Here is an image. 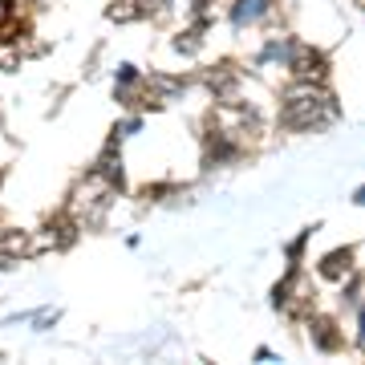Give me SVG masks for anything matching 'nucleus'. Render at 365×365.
Segmentation results:
<instances>
[{
	"mask_svg": "<svg viewBox=\"0 0 365 365\" xmlns=\"http://www.w3.org/2000/svg\"><path fill=\"white\" fill-rule=\"evenodd\" d=\"M280 118H284L288 130H317V126H329L337 118V106L329 98L325 81L297 78L280 98Z\"/></svg>",
	"mask_w": 365,
	"mask_h": 365,
	"instance_id": "1",
	"label": "nucleus"
},
{
	"mask_svg": "<svg viewBox=\"0 0 365 365\" xmlns=\"http://www.w3.org/2000/svg\"><path fill=\"white\" fill-rule=\"evenodd\" d=\"M288 69H292L297 78H304V81H325V78H329V61H325V53L313 49V45H297V53H292Z\"/></svg>",
	"mask_w": 365,
	"mask_h": 365,
	"instance_id": "2",
	"label": "nucleus"
},
{
	"mask_svg": "<svg viewBox=\"0 0 365 365\" xmlns=\"http://www.w3.org/2000/svg\"><path fill=\"white\" fill-rule=\"evenodd\" d=\"M349 260H353V248L329 252L325 260H321V276H325V280H333V284H337V280H345V276H353L357 268H353Z\"/></svg>",
	"mask_w": 365,
	"mask_h": 365,
	"instance_id": "3",
	"label": "nucleus"
},
{
	"mask_svg": "<svg viewBox=\"0 0 365 365\" xmlns=\"http://www.w3.org/2000/svg\"><path fill=\"white\" fill-rule=\"evenodd\" d=\"M272 16V0H235L232 4V25H252Z\"/></svg>",
	"mask_w": 365,
	"mask_h": 365,
	"instance_id": "4",
	"label": "nucleus"
},
{
	"mask_svg": "<svg viewBox=\"0 0 365 365\" xmlns=\"http://www.w3.org/2000/svg\"><path fill=\"white\" fill-rule=\"evenodd\" d=\"M313 345L321 353H333L341 345V337H337V325H329V321H321V317H317L313 321Z\"/></svg>",
	"mask_w": 365,
	"mask_h": 365,
	"instance_id": "5",
	"label": "nucleus"
},
{
	"mask_svg": "<svg viewBox=\"0 0 365 365\" xmlns=\"http://www.w3.org/2000/svg\"><path fill=\"white\" fill-rule=\"evenodd\" d=\"M134 16H143L138 13V0H118L114 9H110V21H114V25H126V21H134Z\"/></svg>",
	"mask_w": 365,
	"mask_h": 365,
	"instance_id": "6",
	"label": "nucleus"
},
{
	"mask_svg": "<svg viewBox=\"0 0 365 365\" xmlns=\"http://www.w3.org/2000/svg\"><path fill=\"white\" fill-rule=\"evenodd\" d=\"M199 45H203V37H199V29H191V33H182V37L175 41V49H179V53H187V57H191V53H199Z\"/></svg>",
	"mask_w": 365,
	"mask_h": 365,
	"instance_id": "7",
	"label": "nucleus"
},
{
	"mask_svg": "<svg viewBox=\"0 0 365 365\" xmlns=\"http://www.w3.org/2000/svg\"><path fill=\"white\" fill-rule=\"evenodd\" d=\"M16 61H21L16 49L9 45V41H0V69H16Z\"/></svg>",
	"mask_w": 365,
	"mask_h": 365,
	"instance_id": "8",
	"label": "nucleus"
},
{
	"mask_svg": "<svg viewBox=\"0 0 365 365\" xmlns=\"http://www.w3.org/2000/svg\"><path fill=\"white\" fill-rule=\"evenodd\" d=\"M134 81H143V73H138L134 66H122V69H118V86H134Z\"/></svg>",
	"mask_w": 365,
	"mask_h": 365,
	"instance_id": "9",
	"label": "nucleus"
},
{
	"mask_svg": "<svg viewBox=\"0 0 365 365\" xmlns=\"http://www.w3.org/2000/svg\"><path fill=\"white\" fill-rule=\"evenodd\" d=\"M304 244H309V232L300 235V240H292V244H288V260H297L300 252H304Z\"/></svg>",
	"mask_w": 365,
	"mask_h": 365,
	"instance_id": "10",
	"label": "nucleus"
}]
</instances>
